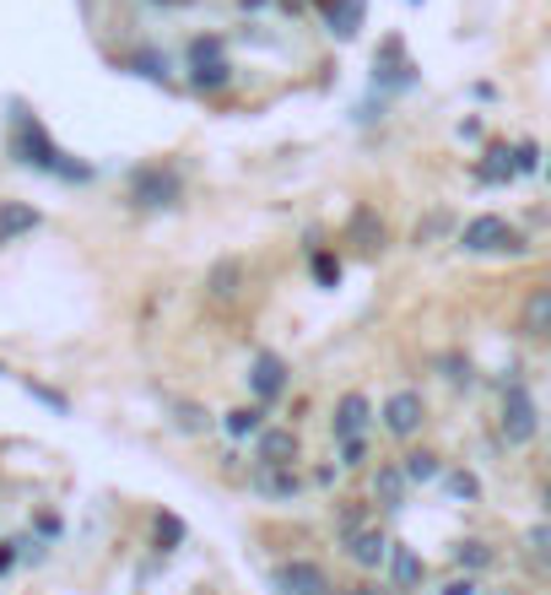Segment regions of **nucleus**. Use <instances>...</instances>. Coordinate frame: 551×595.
I'll list each match as a JSON object with an SVG mask.
<instances>
[{"label": "nucleus", "mask_w": 551, "mask_h": 595, "mask_svg": "<svg viewBox=\"0 0 551 595\" xmlns=\"http://www.w3.org/2000/svg\"><path fill=\"white\" fill-rule=\"evenodd\" d=\"M271 585H276V595H336L330 574H325L314 557H287V563H276Z\"/></svg>", "instance_id": "obj_5"}, {"label": "nucleus", "mask_w": 551, "mask_h": 595, "mask_svg": "<svg viewBox=\"0 0 551 595\" xmlns=\"http://www.w3.org/2000/svg\"><path fill=\"white\" fill-rule=\"evenodd\" d=\"M11 158L39 173H54V179H65V184H86V179H92V163H76L71 152H60V147L49 141V130H43L22 103L11 109Z\"/></svg>", "instance_id": "obj_1"}, {"label": "nucleus", "mask_w": 551, "mask_h": 595, "mask_svg": "<svg viewBox=\"0 0 551 595\" xmlns=\"http://www.w3.org/2000/svg\"><path fill=\"white\" fill-rule=\"evenodd\" d=\"M443 228H449V212H432L427 222H417V244H427V239H438Z\"/></svg>", "instance_id": "obj_31"}, {"label": "nucleus", "mask_w": 551, "mask_h": 595, "mask_svg": "<svg viewBox=\"0 0 551 595\" xmlns=\"http://www.w3.org/2000/svg\"><path fill=\"white\" fill-rule=\"evenodd\" d=\"M308 271H314V282H319V288H340V271H346V265H340L336 250L314 244V250H308Z\"/></svg>", "instance_id": "obj_23"}, {"label": "nucleus", "mask_w": 551, "mask_h": 595, "mask_svg": "<svg viewBox=\"0 0 551 595\" xmlns=\"http://www.w3.org/2000/svg\"><path fill=\"white\" fill-rule=\"evenodd\" d=\"M238 293H244V260H216L206 271V298L212 303H233Z\"/></svg>", "instance_id": "obj_13"}, {"label": "nucleus", "mask_w": 551, "mask_h": 595, "mask_svg": "<svg viewBox=\"0 0 551 595\" xmlns=\"http://www.w3.org/2000/svg\"><path fill=\"white\" fill-rule=\"evenodd\" d=\"M346 239L357 244V250H368V255H379L384 250V216L374 206H357L351 222H346Z\"/></svg>", "instance_id": "obj_14"}, {"label": "nucleus", "mask_w": 551, "mask_h": 595, "mask_svg": "<svg viewBox=\"0 0 551 595\" xmlns=\"http://www.w3.org/2000/svg\"><path fill=\"white\" fill-rule=\"evenodd\" d=\"M498 433H503V444H509V450H524V444H535V433H541V406H535V395H530V390H524L519 380L503 384Z\"/></svg>", "instance_id": "obj_4"}, {"label": "nucleus", "mask_w": 551, "mask_h": 595, "mask_svg": "<svg viewBox=\"0 0 551 595\" xmlns=\"http://www.w3.org/2000/svg\"><path fill=\"white\" fill-rule=\"evenodd\" d=\"M547 173H551V169H547Z\"/></svg>", "instance_id": "obj_38"}, {"label": "nucleus", "mask_w": 551, "mask_h": 595, "mask_svg": "<svg viewBox=\"0 0 551 595\" xmlns=\"http://www.w3.org/2000/svg\"><path fill=\"white\" fill-rule=\"evenodd\" d=\"M400 471H406V482H411V487H427V482H438V476H443V461H438L432 450H411V455L400 461Z\"/></svg>", "instance_id": "obj_21"}, {"label": "nucleus", "mask_w": 551, "mask_h": 595, "mask_svg": "<svg viewBox=\"0 0 551 595\" xmlns=\"http://www.w3.org/2000/svg\"><path fill=\"white\" fill-rule=\"evenodd\" d=\"M227 82H233V65H227V60H195V65H190V87H195V92H222Z\"/></svg>", "instance_id": "obj_20"}, {"label": "nucleus", "mask_w": 551, "mask_h": 595, "mask_svg": "<svg viewBox=\"0 0 551 595\" xmlns=\"http://www.w3.org/2000/svg\"><path fill=\"white\" fill-rule=\"evenodd\" d=\"M513 147H487V152H481V163H476V179H481V184H509L513 179Z\"/></svg>", "instance_id": "obj_16"}, {"label": "nucleus", "mask_w": 551, "mask_h": 595, "mask_svg": "<svg viewBox=\"0 0 551 595\" xmlns=\"http://www.w3.org/2000/svg\"><path fill=\"white\" fill-rule=\"evenodd\" d=\"M406 487H411V482H406V471H400V466H379V471H374V498H379L384 510H400V504H406Z\"/></svg>", "instance_id": "obj_17"}, {"label": "nucleus", "mask_w": 551, "mask_h": 595, "mask_svg": "<svg viewBox=\"0 0 551 595\" xmlns=\"http://www.w3.org/2000/svg\"><path fill=\"white\" fill-rule=\"evenodd\" d=\"M460 250L466 255H524L530 250V239L513 228L509 216H470L466 228H460Z\"/></svg>", "instance_id": "obj_3"}, {"label": "nucleus", "mask_w": 551, "mask_h": 595, "mask_svg": "<svg viewBox=\"0 0 551 595\" xmlns=\"http://www.w3.org/2000/svg\"><path fill=\"white\" fill-rule=\"evenodd\" d=\"M130 65L141 77H152V82H169V60H157V54H130Z\"/></svg>", "instance_id": "obj_28"}, {"label": "nucleus", "mask_w": 551, "mask_h": 595, "mask_svg": "<svg viewBox=\"0 0 551 595\" xmlns=\"http://www.w3.org/2000/svg\"><path fill=\"white\" fill-rule=\"evenodd\" d=\"M195 60H222V39H216V33L212 39H195L190 43V65H195Z\"/></svg>", "instance_id": "obj_30"}, {"label": "nucleus", "mask_w": 551, "mask_h": 595, "mask_svg": "<svg viewBox=\"0 0 551 595\" xmlns=\"http://www.w3.org/2000/svg\"><path fill=\"white\" fill-rule=\"evenodd\" d=\"M443 487H449L460 504H476V498H481V482H476L470 471H443Z\"/></svg>", "instance_id": "obj_26"}, {"label": "nucleus", "mask_w": 551, "mask_h": 595, "mask_svg": "<svg viewBox=\"0 0 551 595\" xmlns=\"http://www.w3.org/2000/svg\"><path fill=\"white\" fill-rule=\"evenodd\" d=\"M39 228H43L39 206H28V201H0V250L17 244L22 233H39Z\"/></svg>", "instance_id": "obj_11"}, {"label": "nucleus", "mask_w": 551, "mask_h": 595, "mask_svg": "<svg viewBox=\"0 0 551 595\" xmlns=\"http://www.w3.org/2000/svg\"><path fill=\"white\" fill-rule=\"evenodd\" d=\"M524 547L535 553V563H547L551 568V520H541V525H530V531H524Z\"/></svg>", "instance_id": "obj_27"}, {"label": "nucleus", "mask_w": 551, "mask_h": 595, "mask_svg": "<svg viewBox=\"0 0 551 595\" xmlns=\"http://www.w3.org/2000/svg\"><path fill=\"white\" fill-rule=\"evenodd\" d=\"M363 461H368L363 438H346V444H340V466H363Z\"/></svg>", "instance_id": "obj_32"}, {"label": "nucleus", "mask_w": 551, "mask_h": 595, "mask_svg": "<svg viewBox=\"0 0 551 595\" xmlns=\"http://www.w3.org/2000/svg\"><path fill=\"white\" fill-rule=\"evenodd\" d=\"M297 455H303L297 427H265L255 438V466H297Z\"/></svg>", "instance_id": "obj_10"}, {"label": "nucleus", "mask_w": 551, "mask_h": 595, "mask_svg": "<svg viewBox=\"0 0 551 595\" xmlns=\"http://www.w3.org/2000/svg\"><path fill=\"white\" fill-rule=\"evenodd\" d=\"M255 487L259 493H271V498H297V471L293 466H259L255 471Z\"/></svg>", "instance_id": "obj_18"}, {"label": "nucleus", "mask_w": 551, "mask_h": 595, "mask_svg": "<svg viewBox=\"0 0 551 595\" xmlns=\"http://www.w3.org/2000/svg\"><path fill=\"white\" fill-rule=\"evenodd\" d=\"M325 17H330V33L351 39L363 28V0H325Z\"/></svg>", "instance_id": "obj_22"}, {"label": "nucleus", "mask_w": 551, "mask_h": 595, "mask_svg": "<svg viewBox=\"0 0 551 595\" xmlns=\"http://www.w3.org/2000/svg\"><path fill=\"white\" fill-rule=\"evenodd\" d=\"M519 331H524V336H535V341L551 336V282L530 288L524 309H519Z\"/></svg>", "instance_id": "obj_12"}, {"label": "nucleus", "mask_w": 551, "mask_h": 595, "mask_svg": "<svg viewBox=\"0 0 551 595\" xmlns=\"http://www.w3.org/2000/svg\"><path fill=\"white\" fill-rule=\"evenodd\" d=\"M384 433L389 438H417L427 423V401H422V390H395L389 401H384Z\"/></svg>", "instance_id": "obj_6"}, {"label": "nucleus", "mask_w": 551, "mask_h": 595, "mask_svg": "<svg viewBox=\"0 0 551 595\" xmlns=\"http://www.w3.org/2000/svg\"><path fill=\"white\" fill-rule=\"evenodd\" d=\"M368 423H374V401H368L363 390H346V395L336 401V417H330L336 444H346V438H363V433H368Z\"/></svg>", "instance_id": "obj_8"}, {"label": "nucleus", "mask_w": 551, "mask_h": 595, "mask_svg": "<svg viewBox=\"0 0 551 595\" xmlns=\"http://www.w3.org/2000/svg\"><path fill=\"white\" fill-rule=\"evenodd\" d=\"M125 201L135 212H169V206L184 201V173L173 169V163H141V169L130 173Z\"/></svg>", "instance_id": "obj_2"}, {"label": "nucleus", "mask_w": 551, "mask_h": 595, "mask_svg": "<svg viewBox=\"0 0 551 595\" xmlns=\"http://www.w3.org/2000/svg\"><path fill=\"white\" fill-rule=\"evenodd\" d=\"M443 369H449V380L455 384H470V357L460 363V357H443Z\"/></svg>", "instance_id": "obj_33"}, {"label": "nucleus", "mask_w": 551, "mask_h": 595, "mask_svg": "<svg viewBox=\"0 0 551 595\" xmlns=\"http://www.w3.org/2000/svg\"><path fill=\"white\" fill-rule=\"evenodd\" d=\"M422 574H427V563L406 542H395L389 547V579H395V591H417L422 585Z\"/></svg>", "instance_id": "obj_15"}, {"label": "nucleus", "mask_w": 551, "mask_h": 595, "mask_svg": "<svg viewBox=\"0 0 551 595\" xmlns=\"http://www.w3.org/2000/svg\"><path fill=\"white\" fill-rule=\"evenodd\" d=\"M287 384H293L287 357H276V352H255V357H249V395H255L259 406L282 401V395H287Z\"/></svg>", "instance_id": "obj_7"}, {"label": "nucleus", "mask_w": 551, "mask_h": 595, "mask_svg": "<svg viewBox=\"0 0 551 595\" xmlns=\"http://www.w3.org/2000/svg\"><path fill=\"white\" fill-rule=\"evenodd\" d=\"M17 568V542H0V574H11Z\"/></svg>", "instance_id": "obj_34"}, {"label": "nucleus", "mask_w": 551, "mask_h": 595, "mask_svg": "<svg viewBox=\"0 0 551 595\" xmlns=\"http://www.w3.org/2000/svg\"><path fill=\"white\" fill-rule=\"evenodd\" d=\"M346 595H389V591H384V585H374V579H363V585H351Z\"/></svg>", "instance_id": "obj_36"}, {"label": "nucleus", "mask_w": 551, "mask_h": 595, "mask_svg": "<svg viewBox=\"0 0 551 595\" xmlns=\"http://www.w3.org/2000/svg\"><path fill=\"white\" fill-rule=\"evenodd\" d=\"M541 510H547V520H551V482L541 487Z\"/></svg>", "instance_id": "obj_37"}, {"label": "nucleus", "mask_w": 551, "mask_h": 595, "mask_svg": "<svg viewBox=\"0 0 551 595\" xmlns=\"http://www.w3.org/2000/svg\"><path fill=\"white\" fill-rule=\"evenodd\" d=\"M152 536H157V553H173V547L184 542V520H178V514H157Z\"/></svg>", "instance_id": "obj_25"}, {"label": "nucleus", "mask_w": 551, "mask_h": 595, "mask_svg": "<svg viewBox=\"0 0 551 595\" xmlns=\"http://www.w3.org/2000/svg\"><path fill=\"white\" fill-rule=\"evenodd\" d=\"M492 557H498V553H492L481 536H470V542H460V547H455V563H460L466 574H476V568H492Z\"/></svg>", "instance_id": "obj_24"}, {"label": "nucleus", "mask_w": 551, "mask_h": 595, "mask_svg": "<svg viewBox=\"0 0 551 595\" xmlns=\"http://www.w3.org/2000/svg\"><path fill=\"white\" fill-rule=\"evenodd\" d=\"M443 595H476V579H449V585H443Z\"/></svg>", "instance_id": "obj_35"}, {"label": "nucleus", "mask_w": 551, "mask_h": 595, "mask_svg": "<svg viewBox=\"0 0 551 595\" xmlns=\"http://www.w3.org/2000/svg\"><path fill=\"white\" fill-rule=\"evenodd\" d=\"M389 547H395V542L384 536L379 525H363V531H351V536H346V557H351L363 574H379L384 563H389Z\"/></svg>", "instance_id": "obj_9"}, {"label": "nucleus", "mask_w": 551, "mask_h": 595, "mask_svg": "<svg viewBox=\"0 0 551 595\" xmlns=\"http://www.w3.org/2000/svg\"><path fill=\"white\" fill-rule=\"evenodd\" d=\"M222 427H227V438H259L265 433V406H233L227 417H222Z\"/></svg>", "instance_id": "obj_19"}, {"label": "nucleus", "mask_w": 551, "mask_h": 595, "mask_svg": "<svg viewBox=\"0 0 551 595\" xmlns=\"http://www.w3.org/2000/svg\"><path fill=\"white\" fill-rule=\"evenodd\" d=\"M513 169H519V173H535V169H541V152H535L530 141H519V147H513Z\"/></svg>", "instance_id": "obj_29"}]
</instances>
